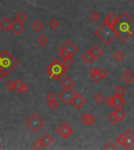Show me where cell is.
<instances>
[{
	"mask_svg": "<svg viewBox=\"0 0 134 150\" xmlns=\"http://www.w3.org/2000/svg\"><path fill=\"white\" fill-rule=\"evenodd\" d=\"M46 99L47 101H52V100H55L56 99V95L53 93V92H50L46 96Z\"/></svg>",
	"mask_w": 134,
	"mask_h": 150,
	"instance_id": "cell-44",
	"label": "cell"
},
{
	"mask_svg": "<svg viewBox=\"0 0 134 150\" xmlns=\"http://www.w3.org/2000/svg\"><path fill=\"white\" fill-rule=\"evenodd\" d=\"M124 134H125V135H128V136H129V137H131L134 140V132L133 131H132L131 129H127L126 131L123 133Z\"/></svg>",
	"mask_w": 134,
	"mask_h": 150,
	"instance_id": "cell-46",
	"label": "cell"
},
{
	"mask_svg": "<svg viewBox=\"0 0 134 150\" xmlns=\"http://www.w3.org/2000/svg\"><path fill=\"white\" fill-rule=\"evenodd\" d=\"M29 90V87H28V85L26 83H22V86H21V92L22 93H25V92H27Z\"/></svg>",
	"mask_w": 134,
	"mask_h": 150,
	"instance_id": "cell-43",
	"label": "cell"
},
{
	"mask_svg": "<svg viewBox=\"0 0 134 150\" xmlns=\"http://www.w3.org/2000/svg\"><path fill=\"white\" fill-rule=\"evenodd\" d=\"M125 103H126V102H125V100L122 99V100H121V101H120L118 104H116V105H115V106H113V108L115 109V110L116 109H122V107L125 105Z\"/></svg>",
	"mask_w": 134,
	"mask_h": 150,
	"instance_id": "cell-32",
	"label": "cell"
},
{
	"mask_svg": "<svg viewBox=\"0 0 134 150\" xmlns=\"http://www.w3.org/2000/svg\"><path fill=\"white\" fill-rule=\"evenodd\" d=\"M22 82L20 79H17V81L14 82V91L16 92H21V89Z\"/></svg>",
	"mask_w": 134,
	"mask_h": 150,
	"instance_id": "cell-28",
	"label": "cell"
},
{
	"mask_svg": "<svg viewBox=\"0 0 134 150\" xmlns=\"http://www.w3.org/2000/svg\"><path fill=\"white\" fill-rule=\"evenodd\" d=\"M86 99H85L81 95L79 94H76V95L74 97V99H72V103L73 106H75L76 109H80L82 106L84 105L86 103Z\"/></svg>",
	"mask_w": 134,
	"mask_h": 150,
	"instance_id": "cell-8",
	"label": "cell"
},
{
	"mask_svg": "<svg viewBox=\"0 0 134 150\" xmlns=\"http://www.w3.org/2000/svg\"><path fill=\"white\" fill-rule=\"evenodd\" d=\"M82 59H83L86 63H91L94 60V58L93 55L90 52V50H88V51H86V53H84L82 55Z\"/></svg>",
	"mask_w": 134,
	"mask_h": 150,
	"instance_id": "cell-18",
	"label": "cell"
},
{
	"mask_svg": "<svg viewBox=\"0 0 134 150\" xmlns=\"http://www.w3.org/2000/svg\"><path fill=\"white\" fill-rule=\"evenodd\" d=\"M59 22L57 21L56 19H53V20H51L49 22V26H50L52 29H56V28L59 27Z\"/></svg>",
	"mask_w": 134,
	"mask_h": 150,
	"instance_id": "cell-30",
	"label": "cell"
},
{
	"mask_svg": "<svg viewBox=\"0 0 134 150\" xmlns=\"http://www.w3.org/2000/svg\"><path fill=\"white\" fill-rule=\"evenodd\" d=\"M25 26L23 24V22H21L17 20H14L12 22V25H11V28L10 30L12 31V32L16 35L21 34L23 30L25 29Z\"/></svg>",
	"mask_w": 134,
	"mask_h": 150,
	"instance_id": "cell-7",
	"label": "cell"
},
{
	"mask_svg": "<svg viewBox=\"0 0 134 150\" xmlns=\"http://www.w3.org/2000/svg\"><path fill=\"white\" fill-rule=\"evenodd\" d=\"M37 42L39 45H40L41 46H44V45H46L47 43H48V41H49V39L47 38V37L46 35H44V34H41L39 37L37 38Z\"/></svg>",
	"mask_w": 134,
	"mask_h": 150,
	"instance_id": "cell-22",
	"label": "cell"
},
{
	"mask_svg": "<svg viewBox=\"0 0 134 150\" xmlns=\"http://www.w3.org/2000/svg\"><path fill=\"white\" fill-rule=\"evenodd\" d=\"M90 52L91 54L94 56V59L99 58V57L102 55V53H103L102 49H101L99 46H97V45H94V46L91 48Z\"/></svg>",
	"mask_w": 134,
	"mask_h": 150,
	"instance_id": "cell-14",
	"label": "cell"
},
{
	"mask_svg": "<svg viewBox=\"0 0 134 150\" xmlns=\"http://www.w3.org/2000/svg\"><path fill=\"white\" fill-rule=\"evenodd\" d=\"M115 113L118 117V122H122L126 117V113L122 109H116Z\"/></svg>",
	"mask_w": 134,
	"mask_h": 150,
	"instance_id": "cell-21",
	"label": "cell"
},
{
	"mask_svg": "<svg viewBox=\"0 0 134 150\" xmlns=\"http://www.w3.org/2000/svg\"><path fill=\"white\" fill-rule=\"evenodd\" d=\"M99 74H100V77H101V78H105L107 76V71L104 68H102L100 69V70H99Z\"/></svg>",
	"mask_w": 134,
	"mask_h": 150,
	"instance_id": "cell-42",
	"label": "cell"
},
{
	"mask_svg": "<svg viewBox=\"0 0 134 150\" xmlns=\"http://www.w3.org/2000/svg\"><path fill=\"white\" fill-rule=\"evenodd\" d=\"M60 84L64 88H71L74 84V81L70 77H65L61 81Z\"/></svg>",
	"mask_w": 134,
	"mask_h": 150,
	"instance_id": "cell-17",
	"label": "cell"
},
{
	"mask_svg": "<svg viewBox=\"0 0 134 150\" xmlns=\"http://www.w3.org/2000/svg\"><path fill=\"white\" fill-rule=\"evenodd\" d=\"M104 103H106L107 106H112V96H107L104 99Z\"/></svg>",
	"mask_w": 134,
	"mask_h": 150,
	"instance_id": "cell-45",
	"label": "cell"
},
{
	"mask_svg": "<svg viewBox=\"0 0 134 150\" xmlns=\"http://www.w3.org/2000/svg\"><path fill=\"white\" fill-rule=\"evenodd\" d=\"M113 57L116 61H120L124 58V54L121 51H116L115 53L113 54Z\"/></svg>",
	"mask_w": 134,
	"mask_h": 150,
	"instance_id": "cell-27",
	"label": "cell"
},
{
	"mask_svg": "<svg viewBox=\"0 0 134 150\" xmlns=\"http://www.w3.org/2000/svg\"><path fill=\"white\" fill-rule=\"evenodd\" d=\"M40 140L43 143L44 146L48 147L50 144L53 143V141H54V138L49 133L46 132V133H45V134L42 135V137L40 138Z\"/></svg>",
	"mask_w": 134,
	"mask_h": 150,
	"instance_id": "cell-11",
	"label": "cell"
},
{
	"mask_svg": "<svg viewBox=\"0 0 134 150\" xmlns=\"http://www.w3.org/2000/svg\"><path fill=\"white\" fill-rule=\"evenodd\" d=\"M59 106V104L58 103L56 102V100H52V101H50L49 103H48V106L50 107V109H56L57 107Z\"/></svg>",
	"mask_w": 134,
	"mask_h": 150,
	"instance_id": "cell-31",
	"label": "cell"
},
{
	"mask_svg": "<svg viewBox=\"0 0 134 150\" xmlns=\"http://www.w3.org/2000/svg\"><path fill=\"white\" fill-rule=\"evenodd\" d=\"M46 72L49 74L50 78L55 79L56 81H58L63 75L65 74L68 68L63 64L58 59L53 60L46 69Z\"/></svg>",
	"mask_w": 134,
	"mask_h": 150,
	"instance_id": "cell-3",
	"label": "cell"
},
{
	"mask_svg": "<svg viewBox=\"0 0 134 150\" xmlns=\"http://www.w3.org/2000/svg\"><path fill=\"white\" fill-rule=\"evenodd\" d=\"M0 146H1V144H0Z\"/></svg>",
	"mask_w": 134,
	"mask_h": 150,
	"instance_id": "cell-52",
	"label": "cell"
},
{
	"mask_svg": "<svg viewBox=\"0 0 134 150\" xmlns=\"http://www.w3.org/2000/svg\"><path fill=\"white\" fill-rule=\"evenodd\" d=\"M103 149L104 150H117L118 149V148L115 146V145H114V143L112 142H108V143L105 146L103 147Z\"/></svg>",
	"mask_w": 134,
	"mask_h": 150,
	"instance_id": "cell-33",
	"label": "cell"
},
{
	"mask_svg": "<svg viewBox=\"0 0 134 150\" xmlns=\"http://www.w3.org/2000/svg\"><path fill=\"white\" fill-rule=\"evenodd\" d=\"M72 134H73V129L68 124L65 128H64V130H63L62 132L60 134V135L63 138H67L70 137Z\"/></svg>",
	"mask_w": 134,
	"mask_h": 150,
	"instance_id": "cell-15",
	"label": "cell"
},
{
	"mask_svg": "<svg viewBox=\"0 0 134 150\" xmlns=\"http://www.w3.org/2000/svg\"><path fill=\"white\" fill-rule=\"evenodd\" d=\"M27 15L25 14V13L23 12V11H20L17 13V15H16V20H17L19 21L23 22L25 21V20L27 19Z\"/></svg>",
	"mask_w": 134,
	"mask_h": 150,
	"instance_id": "cell-24",
	"label": "cell"
},
{
	"mask_svg": "<svg viewBox=\"0 0 134 150\" xmlns=\"http://www.w3.org/2000/svg\"><path fill=\"white\" fill-rule=\"evenodd\" d=\"M96 122V118L94 117V116L92 114H89V116H88V120H87V123L86 124L88 125H93L95 124Z\"/></svg>",
	"mask_w": 134,
	"mask_h": 150,
	"instance_id": "cell-36",
	"label": "cell"
},
{
	"mask_svg": "<svg viewBox=\"0 0 134 150\" xmlns=\"http://www.w3.org/2000/svg\"><path fill=\"white\" fill-rule=\"evenodd\" d=\"M115 95H119V96H122V95H125V89L122 87V86H121V85H119V86L115 89Z\"/></svg>",
	"mask_w": 134,
	"mask_h": 150,
	"instance_id": "cell-25",
	"label": "cell"
},
{
	"mask_svg": "<svg viewBox=\"0 0 134 150\" xmlns=\"http://www.w3.org/2000/svg\"><path fill=\"white\" fill-rule=\"evenodd\" d=\"M132 6H133L134 7V0L133 1V2H132Z\"/></svg>",
	"mask_w": 134,
	"mask_h": 150,
	"instance_id": "cell-50",
	"label": "cell"
},
{
	"mask_svg": "<svg viewBox=\"0 0 134 150\" xmlns=\"http://www.w3.org/2000/svg\"><path fill=\"white\" fill-rule=\"evenodd\" d=\"M76 92L71 88H64L59 94L58 97L62 100L66 105H69L72 103V99L76 95Z\"/></svg>",
	"mask_w": 134,
	"mask_h": 150,
	"instance_id": "cell-6",
	"label": "cell"
},
{
	"mask_svg": "<svg viewBox=\"0 0 134 150\" xmlns=\"http://www.w3.org/2000/svg\"><path fill=\"white\" fill-rule=\"evenodd\" d=\"M5 76H6V74H5V73H4V72H3L1 69H0V81H2L3 78H5Z\"/></svg>",
	"mask_w": 134,
	"mask_h": 150,
	"instance_id": "cell-49",
	"label": "cell"
},
{
	"mask_svg": "<svg viewBox=\"0 0 134 150\" xmlns=\"http://www.w3.org/2000/svg\"><path fill=\"white\" fill-rule=\"evenodd\" d=\"M133 78L134 75L129 70H126V71L122 75V79L125 81V83H127V84L130 83V82L133 80Z\"/></svg>",
	"mask_w": 134,
	"mask_h": 150,
	"instance_id": "cell-16",
	"label": "cell"
},
{
	"mask_svg": "<svg viewBox=\"0 0 134 150\" xmlns=\"http://www.w3.org/2000/svg\"><path fill=\"white\" fill-rule=\"evenodd\" d=\"M18 64L17 59L9 53L8 50H3L1 53V62H0V69L3 70L6 75L12 71L13 69Z\"/></svg>",
	"mask_w": 134,
	"mask_h": 150,
	"instance_id": "cell-2",
	"label": "cell"
},
{
	"mask_svg": "<svg viewBox=\"0 0 134 150\" xmlns=\"http://www.w3.org/2000/svg\"><path fill=\"white\" fill-rule=\"evenodd\" d=\"M73 63H74V61H73L72 57H68V58L63 59V64L66 67L71 66Z\"/></svg>",
	"mask_w": 134,
	"mask_h": 150,
	"instance_id": "cell-29",
	"label": "cell"
},
{
	"mask_svg": "<svg viewBox=\"0 0 134 150\" xmlns=\"http://www.w3.org/2000/svg\"><path fill=\"white\" fill-rule=\"evenodd\" d=\"M5 87L6 88L7 90H9V91H12L14 90V82L13 81H9L5 85Z\"/></svg>",
	"mask_w": 134,
	"mask_h": 150,
	"instance_id": "cell-34",
	"label": "cell"
},
{
	"mask_svg": "<svg viewBox=\"0 0 134 150\" xmlns=\"http://www.w3.org/2000/svg\"><path fill=\"white\" fill-rule=\"evenodd\" d=\"M91 78L94 80L95 82H99L100 81V79H102L101 77H100V74H99V71L96 73V74H94L91 75Z\"/></svg>",
	"mask_w": 134,
	"mask_h": 150,
	"instance_id": "cell-39",
	"label": "cell"
},
{
	"mask_svg": "<svg viewBox=\"0 0 134 150\" xmlns=\"http://www.w3.org/2000/svg\"><path fill=\"white\" fill-rule=\"evenodd\" d=\"M98 71H99V70H97V68L96 66H94V67H92V68L90 70V75H92L94 74H96V73H97Z\"/></svg>",
	"mask_w": 134,
	"mask_h": 150,
	"instance_id": "cell-48",
	"label": "cell"
},
{
	"mask_svg": "<svg viewBox=\"0 0 134 150\" xmlns=\"http://www.w3.org/2000/svg\"><path fill=\"white\" fill-rule=\"evenodd\" d=\"M58 52H59L60 56L62 58V59H64V58H68V57H72V54L69 53L68 50L64 49L63 46H60L58 49Z\"/></svg>",
	"mask_w": 134,
	"mask_h": 150,
	"instance_id": "cell-19",
	"label": "cell"
},
{
	"mask_svg": "<svg viewBox=\"0 0 134 150\" xmlns=\"http://www.w3.org/2000/svg\"><path fill=\"white\" fill-rule=\"evenodd\" d=\"M94 99H95V101H96L97 103H101L103 100H104V98H103L102 94L99 93L97 94V95H96V96L94 97Z\"/></svg>",
	"mask_w": 134,
	"mask_h": 150,
	"instance_id": "cell-38",
	"label": "cell"
},
{
	"mask_svg": "<svg viewBox=\"0 0 134 150\" xmlns=\"http://www.w3.org/2000/svg\"><path fill=\"white\" fill-rule=\"evenodd\" d=\"M117 19H118V17L116 16V15L114 13H110L104 19V23L112 27V25L115 23Z\"/></svg>",
	"mask_w": 134,
	"mask_h": 150,
	"instance_id": "cell-13",
	"label": "cell"
},
{
	"mask_svg": "<svg viewBox=\"0 0 134 150\" xmlns=\"http://www.w3.org/2000/svg\"><path fill=\"white\" fill-rule=\"evenodd\" d=\"M88 116H89V114H88V113H85V114H83V115L82 116L81 121L84 124H86V123H87Z\"/></svg>",
	"mask_w": 134,
	"mask_h": 150,
	"instance_id": "cell-47",
	"label": "cell"
},
{
	"mask_svg": "<svg viewBox=\"0 0 134 150\" xmlns=\"http://www.w3.org/2000/svg\"><path fill=\"white\" fill-rule=\"evenodd\" d=\"M125 137V141L122 146L125 149H134V140L131 137H129L128 135L124 134Z\"/></svg>",
	"mask_w": 134,
	"mask_h": 150,
	"instance_id": "cell-12",
	"label": "cell"
},
{
	"mask_svg": "<svg viewBox=\"0 0 134 150\" xmlns=\"http://www.w3.org/2000/svg\"><path fill=\"white\" fill-rule=\"evenodd\" d=\"M122 96H119V95H115L114 96L112 97V106H115V105H116V104H118V103L122 100Z\"/></svg>",
	"mask_w": 134,
	"mask_h": 150,
	"instance_id": "cell-35",
	"label": "cell"
},
{
	"mask_svg": "<svg viewBox=\"0 0 134 150\" xmlns=\"http://www.w3.org/2000/svg\"><path fill=\"white\" fill-rule=\"evenodd\" d=\"M67 125H68V124H67L66 122H63V123H61V124H60L59 127L56 128V132H57L59 134H60V133L62 132L63 130H64V128H65Z\"/></svg>",
	"mask_w": 134,
	"mask_h": 150,
	"instance_id": "cell-40",
	"label": "cell"
},
{
	"mask_svg": "<svg viewBox=\"0 0 134 150\" xmlns=\"http://www.w3.org/2000/svg\"><path fill=\"white\" fill-rule=\"evenodd\" d=\"M12 25V21L9 20L7 16H4L1 20H0V28L3 30V31H8L10 30Z\"/></svg>",
	"mask_w": 134,
	"mask_h": 150,
	"instance_id": "cell-10",
	"label": "cell"
},
{
	"mask_svg": "<svg viewBox=\"0 0 134 150\" xmlns=\"http://www.w3.org/2000/svg\"><path fill=\"white\" fill-rule=\"evenodd\" d=\"M90 17V19L93 20V21L94 22L97 21V20L100 19V14L97 12H93L91 13V15Z\"/></svg>",
	"mask_w": 134,
	"mask_h": 150,
	"instance_id": "cell-37",
	"label": "cell"
},
{
	"mask_svg": "<svg viewBox=\"0 0 134 150\" xmlns=\"http://www.w3.org/2000/svg\"><path fill=\"white\" fill-rule=\"evenodd\" d=\"M107 120H109L112 124H115L116 123H118V117L116 115L115 112H112L107 116Z\"/></svg>",
	"mask_w": 134,
	"mask_h": 150,
	"instance_id": "cell-23",
	"label": "cell"
},
{
	"mask_svg": "<svg viewBox=\"0 0 134 150\" xmlns=\"http://www.w3.org/2000/svg\"><path fill=\"white\" fill-rule=\"evenodd\" d=\"M95 34L107 45H109L117 37L112 27L105 23H103V24L98 30H97Z\"/></svg>",
	"mask_w": 134,
	"mask_h": 150,
	"instance_id": "cell-4",
	"label": "cell"
},
{
	"mask_svg": "<svg viewBox=\"0 0 134 150\" xmlns=\"http://www.w3.org/2000/svg\"><path fill=\"white\" fill-rule=\"evenodd\" d=\"M112 28L117 37L126 42L134 34V20L126 13H122L112 25Z\"/></svg>",
	"mask_w": 134,
	"mask_h": 150,
	"instance_id": "cell-1",
	"label": "cell"
},
{
	"mask_svg": "<svg viewBox=\"0 0 134 150\" xmlns=\"http://www.w3.org/2000/svg\"><path fill=\"white\" fill-rule=\"evenodd\" d=\"M0 62H1V53H0Z\"/></svg>",
	"mask_w": 134,
	"mask_h": 150,
	"instance_id": "cell-51",
	"label": "cell"
},
{
	"mask_svg": "<svg viewBox=\"0 0 134 150\" xmlns=\"http://www.w3.org/2000/svg\"><path fill=\"white\" fill-rule=\"evenodd\" d=\"M25 124L33 132H37L44 125V121L39 116H38L36 113H33L26 120Z\"/></svg>",
	"mask_w": 134,
	"mask_h": 150,
	"instance_id": "cell-5",
	"label": "cell"
},
{
	"mask_svg": "<svg viewBox=\"0 0 134 150\" xmlns=\"http://www.w3.org/2000/svg\"><path fill=\"white\" fill-rule=\"evenodd\" d=\"M32 146H33V148L35 149L39 150L44 146V145H43V143L42 142V141L40 140V138H39V139H38V140H36L35 141L33 142V144H32Z\"/></svg>",
	"mask_w": 134,
	"mask_h": 150,
	"instance_id": "cell-26",
	"label": "cell"
},
{
	"mask_svg": "<svg viewBox=\"0 0 134 150\" xmlns=\"http://www.w3.org/2000/svg\"><path fill=\"white\" fill-rule=\"evenodd\" d=\"M32 28L34 31H40L44 28V24L40 20H36L32 24Z\"/></svg>",
	"mask_w": 134,
	"mask_h": 150,
	"instance_id": "cell-20",
	"label": "cell"
},
{
	"mask_svg": "<svg viewBox=\"0 0 134 150\" xmlns=\"http://www.w3.org/2000/svg\"><path fill=\"white\" fill-rule=\"evenodd\" d=\"M125 137L124 136V134H121V135H119V137L116 138V141H117V142H118L119 145H122L123 143H124V141H125Z\"/></svg>",
	"mask_w": 134,
	"mask_h": 150,
	"instance_id": "cell-41",
	"label": "cell"
},
{
	"mask_svg": "<svg viewBox=\"0 0 134 150\" xmlns=\"http://www.w3.org/2000/svg\"><path fill=\"white\" fill-rule=\"evenodd\" d=\"M64 49H66L68 51L69 53L72 54V56H73L74 55H75L76 53H78V49H77V47L75 46L74 44L72 43V41L70 40H68L66 41L64 43V45H62Z\"/></svg>",
	"mask_w": 134,
	"mask_h": 150,
	"instance_id": "cell-9",
	"label": "cell"
}]
</instances>
